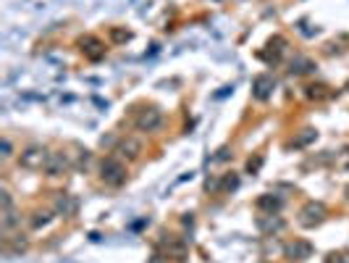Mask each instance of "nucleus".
I'll return each instance as SVG.
<instances>
[{
  "instance_id": "obj_1",
  "label": "nucleus",
  "mask_w": 349,
  "mask_h": 263,
  "mask_svg": "<svg viewBox=\"0 0 349 263\" xmlns=\"http://www.w3.org/2000/svg\"><path fill=\"white\" fill-rule=\"evenodd\" d=\"M102 179L108 182V185H121V182L126 179V168L124 163L119 161V158H108L105 163H102Z\"/></svg>"
},
{
  "instance_id": "obj_2",
  "label": "nucleus",
  "mask_w": 349,
  "mask_h": 263,
  "mask_svg": "<svg viewBox=\"0 0 349 263\" xmlns=\"http://www.w3.org/2000/svg\"><path fill=\"white\" fill-rule=\"evenodd\" d=\"M48 161V153L42 150V147H29L27 153H21V166L34 171V168H42V163Z\"/></svg>"
},
{
  "instance_id": "obj_3",
  "label": "nucleus",
  "mask_w": 349,
  "mask_h": 263,
  "mask_svg": "<svg viewBox=\"0 0 349 263\" xmlns=\"http://www.w3.org/2000/svg\"><path fill=\"white\" fill-rule=\"evenodd\" d=\"M160 121H163V116H160V111H147V113H142L139 116V121H137V127L139 129H158L160 127Z\"/></svg>"
},
{
  "instance_id": "obj_4",
  "label": "nucleus",
  "mask_w": 349,
  "mask_h": 263,
  "mask_svg": "<svg viewBox=\"0 0 349 263\" xmlns=\"http://www.w3.org/2000/svg\"><path fill=\"white\" fill-rule=\"evenodd\" d=\"M61 168H66V158L63 155H53V161L48 163V174H58Z\"/></svg>"
},
{
  "instance_id": "obj_5",
  "label": "nucleus",
  "mask_w": 349,
  "mask_h": 263,
  "mask_svg": "<svg viewBox=\"0 0 349 263\" xmlns=\"http://www.w3.org/2000/svg\"><path fill=\"white\" fill-rule=\"evenodd\" d=\"M137 153H139V142L129 140V142H124V145H121V155H129V158H134Z\"/></svg>"
},
{
  "instance_id": "obj_6",
  "label": "nucleus",
  "mask_w": 349,
  "mask_h": 263,
  "mask_svg": "<svg viewBox=\"0 0 349 263\" xmlns=\"http://www.w3.org/2000/svg\"><path fill=\"white\" fill-rule=\"evenodd\" d=\"M289 253H292V255H307V253H310V245L302 242V245H297V247H289Z\"/></svg>"
}]
</instances>
